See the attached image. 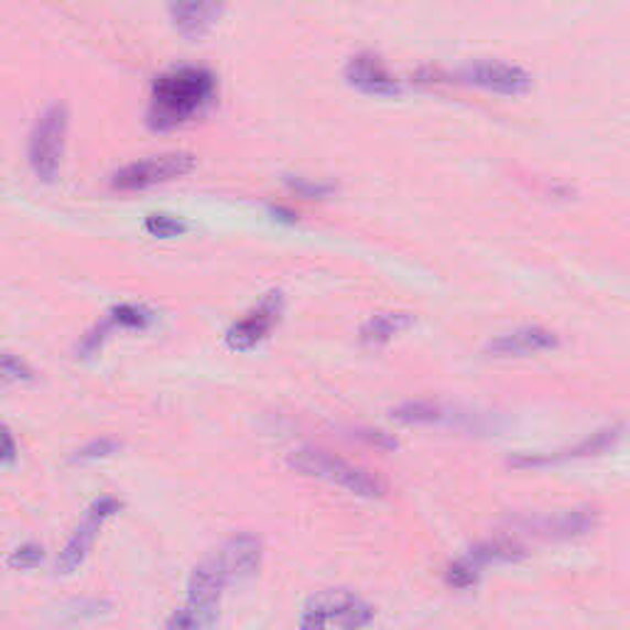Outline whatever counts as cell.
Instances as JSON below:
<instances>
[{"mask_svg": "<svg viewBox=\"0 0 630 630\" xmlns=\"http://www.w3.org/2000/svg\"><path fill=\"white\" fill-rule=\"evenodd\" d=\"M414 325V315L406 311H390L372 315L360 328V340L367 348H380V345L390 343L394 335L409 330Z\"/></svg>", "mask_w": 630, "mask_h": 630, "instance_id": "obj_15", "label": "cell"}, {"mask_svg": "<svg viewBox=\"0 0 630 630\" xmlns=\"http://www.w3.org/2000/svg\"><path fill=\"white\" fill-rule=\"evenodd\" d=\"M345 79L357 91L372 94V97H397L402 91V84L374 52H360V55L350 57L348 67H345Z\"/></svg>", "mask_w": 630, "mask_h": 630, "instance_id": "obj_12", "label": "cell"}, {"mask_svg": "<svg viewBox=\"0 0 630 630\" xmlns=\"http://www.w3.org/2000/svg\"><path fill=\"white\" fill-rule=\"evenodd\" d=\"M217 97V79L205 67H177L155 77L145 121L153 131H173L205 113Z\"/></svg>", "mask_w": 630, "mask_h": 630, "instance_id": "obj_1", "label": "cell"}, {"mask_svg": "<svg viewBox=\"0 0 630 630\" xmlns=\"http://www.w3.org/2000/svg\"><path fill=\"white\" fill-rule=\"evenodd\" d=\"M357 438H365L367 444L380 446V448H394L397 446V441L387 436L384 432H360V434H357Z\"/></svg>", "mask_w": 630, "mask_h": 630, "instance_id": "obj_30", "label": "cell"}, {"mask_svg": "<svg viewBox=\"0 0 630 630\" xmlns=\"http://www.w3.org/2000/svg\"><path fill=\"white\" fill-rule=\"evenodd\" d=\"M289 466L303 472V476H313V478L335 482V486L350 490L360 498H382L387 492V486L380 480V476H374V472L355 466L350 464V460H345L323 448L306 446V448L293 450V454L289 456Z\"/></svg>", "mask_w": 630, "mask_h": 630, "instance_id": "obj_2", "label": "cell"}, {"mask_svg": "<svg viewBox=\"0 0 630 630\" xmlns=\"http://www.w3.org/2000/svg\"><path fill=\"white\" fill-rule=\"evenodd\" d=\"M261 560H264V544L251 532L232 534L222 547V554L217 556L227 584L249 582L251 576L259 574Z\"/></svg>", "mask_w": 630, "mask_h": 630, "instance_id": "obj_11", "label": "cell"}, {"mask_svg": "<svg viewBox=\"0 0 630 630\" xmlns=\"http://www.w3.org/2000/svg\"><path fill=\"white\" fill-rule=\"evenodd\" d=\"M596 524H598V510L576 508V510L560 512L556 518L544 520L540 530L547 534V537L572 540V537H582V534H589L591 530H596Z\"/></svg>", "mask_w": 630, "mask_h": 630, "instance_id": "obj_16", "label": "cell"}, {"mask_svg": "<svg viewBox=\"0 0 630 630\" xmlns=\"http://www.w3.org/2000/svg\"><path fill=\"white\" fill-rule=\"evenodd\" d=\"M165 630H197L195 621H193V616L187 613V608H177V611H173V616L167 618V623H165Z\"/></svg>", "mask_w": 630, "mask_h": 630, "instance_id": "obj_29", "label": "cell"}, {"mask_svg": "<svg viewBox=\"0 0 630 630\" xmlns=\"http://www.w3.org/2000/svg\"><path fill=\"white\" fill-rule=\"evenodd\" d=\"M450 82L506 94V97H520V94H528L532 89L530 72L508 65V62H492V59L470 62V65L456 69L454 75H450Z\"/></svg>", "mask_w": 630, "mask_h": 630, "instance_id": "obj_7", "label": "cell"}, {"mask_svg": "<svg viewBox=\"0 0 630 630\" xmlns=\"http://www.w3.org/2000/svg\"><path fill=\"white\" fill-rule=\"evenodd\" d=\"M283 313V293L269 291L264 298L259 301L257 308H251L245 318L237 321L232 328L227 330V345L237 352H247L267 338L274 330Z\"/></svg>", "mask_w": 630, "mask_h": 630, "instance_id": "obj_8", "label": "cell"}, {"mask_svg": "<svg viewBox=\"0 0 630 630\" xmlns=\"http://www.w3.org/2000/svg\"><path fill=\"white\" fill-rule=\"evenodd\" d=\"M121 508H123V502L119 498H111V496H104V498L91 502V508L87 510V518H84V522L75 530V534H72V537L67 540L65 550H62L57 556L55 572L59 576H69L79 569L84 560L89 556L94 542H97V537H99L101 524L107 522L109 518H113V514H117Z\"/></svg>", "mask_w": 630, "mask_h": 630, "instance_id": "obj_6", "label": "cell"}, {"mask_svg": "<svg viewBox=\"0 0 630 630\" xmlns=\"http://www.w3.org/2000/svg\"><path fill=\"white\" fill-rule=\"evenodd\" d=\"M113 330V325L107 321H101L99 325H94V328L84 335L82 343L77 345V355L79 357H91V355H97L101 350V345L104 340H107V335Z\"/></svg>", "mask_w": 630, "mask_h": 630, "instance_id": "obj_26", "label": "cell"}, {"mask_svg": "<svg viewBox=\"0 0 630 630\" xmlns=\"http://www.w3.org/2000/svg\"><path fill=\"white\" fill-rule=\"evenodd\" d=\"M145 232H149L151 237H158V239H175V237H181L187 232V225L183 222V219H177L173 215H165V213H153L145 217Z\"/></svg>", "mask_w": 630, "mask_h": 630, "instance_id": "obj_21", "label": "cell"}, {"mask_svg": "<svg viewBox=\"0 0 630 630\" xmlns=\"http://www.w3.org/2000/svg\"><path fill=\"white\" fill-rule=\"evenodd\" d=\"M153 321V313L143 306H133V303H121V306L111 308L109 323L113 328L123 330H145Z\"/></svg>", "mask_w": 630, "mask_h": 630, "instance_id": "obj_19", "label": "cell"}, {"mask_svg": "<svg viewBox=\"0 0 630 630\" xmlns=\"http://www.w3.org/2000/svg\"><path fill=\"white\" fill-rule=\"evenodd\" d=\"M392 419L402 424H438L448 419V414L438 404L432 402H406L402 406L392 409Z\"/></svg>", "mask_w": 630, "mask_h": 630, "instance_id": "obj_18", "label": "cell"}, {"mask_svg": "<svg viewBox=\"0 0 630 630\" xmlns=\"http://www.w3.org/2000/svg\"><path fill=\"white\" fill-rule=\"evenodd\" d=\"M119 450H121V441L101 436V438H94V441H89V444H84L82 448H77L75 456H72V464H91V460L109 458L113 454H119Z\"/></svg>", "mask_w": 630, "mask_h": 630, "instance_id": "obj_20", "label": "cell"}, {"mask_svg": "<svg viewBox=\"0 0 630 630\" xmlns=\"http://www.w3.org/2000/svg\"><path fill=\"white\" fill-rule=\"evenodd\" d=\"M286 183L293 193L306 197V199H323V197H328L338 191V187H335L333 183H313V181H308V177H293L291 175V177H286Z\"/></svg>", "mask_w": 630, "mask_h": 630, "instance_id": "obj_25", "label": "cell"}, {"mask_svg": "<svg viewBox=\"0 0 630 630\" xmlns=\"http://www.w3.org/2000/svg\"><path fill=\"white\" fill-rule=\"evenodd\" d=\"M18 458V444H15V436L10 432V426L0 424V464H15Z\"/></svg>", "mask_w": 630, "mask_h": 630, "instance_id": "obj_28", "label": "cell"}, {"mask_svg": "<svg viewBox=\"0 0 630 630\" xmlns=\"http://www.w3.org/2000/svg\"><path fill=\"white\" fill-rule=\"evenodd\" d=\"M560 345V338L547 328L540 325H524V328L502 333L498 338L488 343L486 352L490 357H528L544 350H554Z\"/></svg>", "mask_w": 630, "mask_h": 630, "instance_id": "obj_13", "label": "cell"}, {"mask_svg": "<svg viewBox=\"0 0 630 630\" xmlns=\"http://www.w3.org/2000/svg\"><path fill=\"white\" fill-rule=\"evenodd\" d=\"M197 165V158L187 151H173L143 158V161L129 163L121 171L113 173L111 187L121 193H135V191H149L153 185L171 183L175 177H183L193 173Z\"/></svg>", "mask_w": 630, "mask_h": 630, "instance_id": "obj_4", "label": "cell"}, {"mask_svg": "<svg viewBox=\"0 0 630 630\" xmlns=\"http://www.w3.org/2000/svg\"><path fill=\"white\" fill-rule=\"evenodd\" d=\"M271 215L281 219V222H289V225L296 222V213H291V209L286 207H271Z\"/></svg>", "mask_w": 630, "mask_h": 630, "instance_id": "obj_31", "label": "cell"}, {"mask_svg": "<svg viewBox=\"0 0 630 630\" xmlns=\"http://www.w3.org/2000/svg\"><path fill=\"white\" fill-rule=\"evenodd\" d=\"M45 562V550L37 542H28L23 547H18L13 554L8 556V566L15 572H30L37 569V566Z\"/></svg>", "mask_w": 630, "mask_h": 630, "instance_id": "obj_24", "label": "cell"}, {"mask_svg": "<svg viewBox=\"0 0 630 630\" xmlns=\"http://www.w3.org/2000/svg\"><path fill=\"white\" fill-rule=\"evenodd\" d=\"M311 604L321 608L323 616L328 618V626L335 623L340 630H362L374 618V608L348 589L321 591L311 598Z\"/></svg>", "mask_w": 630, "mask_h": 630, "instance_id": "obj_10", "label": "cell"}, {"mask_svg": "<svg viewBox=\"0 0 630 630\" xmlns=\"http://www.w3.org/2000/svg\"><path fill=\"white\" fill-rule=\"evenodd\" d=\"M33 380L35 372L25 360H20V357L10 352H0V384H20Z\"/></svg>", "mask_w": 630, "mask_h": 630, "instance_id": "obj_22", "label": "cell"}, {"mask_svg": "<svg viewBox=\"0 0 630 630\" xmlns=\"http://www.w3.org/2000/svg\"><path fill=\"white\" fill-rule=\"evenodd\" d=\"M227 579L219 566L217 556L197 564L191 579H187V613L193 616L197 630H213L219 618V606H222Z\"/></svg>", "mask_w": 630, "mask_h": 630, "instance_id": "obj_5", "label": "cell"}, {"mask_svg": "<svg viewBox=\"0 0 630 630\" xmlns=\"http://www.w3.org/2000/svg\"><path fill=\"white\" fill-rule=\"evenodd\" d=\"M177 33L187 40L203 37L213 28L219 15L225 13L222 3H207V0H193V3H173L167 8Z\"/></svg>", "mask_w": 630, "mask_h": 630, "instance_id": "obj_14", "label": "cell"}, {"mask_svg": "<svg viewBox=\"0 0 630 630\" xmlns=\"http://www.w3.org/2000/svg\"><path fill=\"white\" fill-rule=\"evenodd\" d=\"M298 630H328V618L323 616L321 608H315L311 601L306 604L301 613Z\"/></svg>", "mask_w": 630, "mask_h": 630, "instance_id": "obj_27", "label": "cell"}, {"mask_svg": "<svg viewBox=\"0 0 630 630\" xmlns=\"http://www.w3.org/2000/svg\"><path fill=\"white\" fill-rule=\"evenodd\" d=\"M522 547L510 540H490L480 542L468 552V560L482 569L488 564H506V562H518L522 556Z\"/></svg>", "mask_w": 630, "mask_h": 630, "instance_id": "obj_17", "label": "cell"}, {"mask_svg": "<svg viewBox=\"0 0 630 630\" xmlns=\"http://www.w3.org/2000/svg\"><path fill=\"white\" fill-rule=\"evenodd\" d=\"M623 436V424L618 426H608L596 432L594 436L579 441V444L572 448H562L554 450V454H520L510 458V466L514 468H542V466H560V464H569V460H582V458H591V456H601L606 454L608 448H613L618 441Z\"/></svg>", "mask_w": 630, "mask_h": 630, "instance_id": "obj_9", "label": "cell"}, {"mask_svg": "<svg viewBox=\"0 0 630 630\" xmlns=\"http://www.w3.org/2000/svg\"><path fill=\"white\" fill-rule=\"evenodd\" d=\"M69 111L65 104H52L40 113L28 141V161L40 181L52 183L65 158Z\"/></svg>", "mask_w": 630, "mask_h": 630, "instance_id": "obj_3", "label": "cell"}, {"mask_svg": "<svg viewBox=\"0 0 630 630\" xmlns=\"http://www.w3.org/2000/svg\"><path fill=\"white\" fill-rule=\"evenodd\" d=\"M480 572L476 564H472L468 560V554L466 556H460V560H456L454 564L448 566L446 569V584L448 586H454V589H470V586H476L478 579H480Z\"/></svg>", "mask_w": 630, "mask_h": 630, "instance_id": "obj_23", "label": "cell"}]
</instances>
